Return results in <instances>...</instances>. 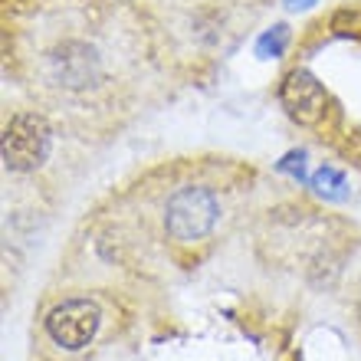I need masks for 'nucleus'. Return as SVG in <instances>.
<instances>
[{
  "label": "nucleus",
  "instance_id": "f257e3e1",
  "mask_svg": "<svg viewBox=\"0 0 361 361\" xmlns=\"http://www.w3.org/2000/svg\"><path fill=\"white\" fill-rule=\"evenodd\" d=\"M220 220V204L210 188L188 184L178 188L164 204V230L178 243H197Z\"/></svg>",
  "mask_w": 361,
  "mask_h": 361
},
{
  "label": "nucleus",
  "instance_id": "f03ea898",
  "mask_svg": "<svg viewBox=\"0 0 361 361\" xmlns=\"http://www.w3.org/2000/svg\"><path fill=\"white\" fill-rule=\"evenodd\" d=\"M53 148V132L43 115L37 112H17L4 128V164L7 171H37L39 164L49 158Z\"/></svg>",
  "mask_w": 361,
  "mask_h": 361
},
{
  "label": "nucleus",
  "instance_id": "7ed1b4c3",
  "mask_svg": "<svg viewBox=\"0 0 361 361\" xmlns=\"http://www.w3.org/2000/svg\"><path fill=\"white\" fill-rule=\"evenodd\" d=\"M47 335L59 348L66 352H79L95 338L99 325H102V312L92 299H66L56 309H49L47 315Z\"/></svg>",
  "mask_w": 361,
  "mask_h": 361
},
{
  "label": "nucleus",
  "instance_id": "20e7f679",
  "mask_svg": "<svg viewBox=\"0 0 361 361\" xmlns=\"http://www.w3.org/2000/svg\"><path fill=\"white\" fill-rule=\"evenodd\" d=\"M279 102L289 112V118L299 125H319L329 105L322 82L309 73V69H293L279 86Z\"/></svg>",
  "mask_w": 361,
  "mask_h": 361
},
{
  "label": "nucleus",
  "instance_id": "39448f33",
  "mask_svg": "<svg viewBox=\"0 0 361 361\" xmlns=\"http://www.w3.org/2000/svg\"><path fill=\"white\" fill-rule=\"evenodd\" d=\"M53 66V79L66 89H86L99 76V56L86 43H63L49 59Z\"/></svg>",
  "mask_w": 361,
  "mask_h": 361
},
{
  "label": "nucleus",
  "instance_id": "423d86ee",
  "mask_svg": "<svg viewBox=\"0 0 361 361\" xmlns=\"http://www.w3.org/2000/svg\"><path fill=\"white\" fill-rule=\"evenodd\" d=\"M345 188H348V180H345L342 171H335V168H319V171L312 174V190L329 200H345L348 197Z\"/></svg>",
  "mask_w": 361,
  "mask_h": 361
},
{
  "label": "nucleus",
  "instance_id": "0eeeda50",
  "mask_svg": "<svg viewBox=\"0 0 361 361\" xmlns=\"http://www.w3.org/2000/svg\"><path fill=\"white\" fill-rule=\"evenodd\" d=\"M286 43H289V27H273L267 30L263 37L257 39V56L259 59H279L286 53Z\"/></svg>",
  "mask_w": 361,
  "mask_h": 361
},
{
  "label": "nucleus",
  "instance_id": "6e6552de",
  "mask_svg": "<svg viewBox=\"0 0 361 361\" xmlns=\"http://www.w3.org/2000/svg\"><path fill=\"white\" fill-rule=\"evenodd\" d=\"M279 171L293 174L295 180H302V178H305V154H302V152H293V154H286L283 161H279Z\"/></svg>",
  "mask_w": 361,
  "mask_h": 361
},
{
  "label": "nucleus",
  "instance_id": "1a4fd4ad",
  "mask_svg": "<svg viewBox=\"0 0 361 361\" xmlns=\"http://www.w3.org/2000/svg\"><path fill=\"white\" fill-rule=\"evenodd\" d=\"M312 4H315V0H286V7H289V10H309Z\"/></svg>",
  "mask_w": 361,
  "mask_h": 361
}]
</instances>
